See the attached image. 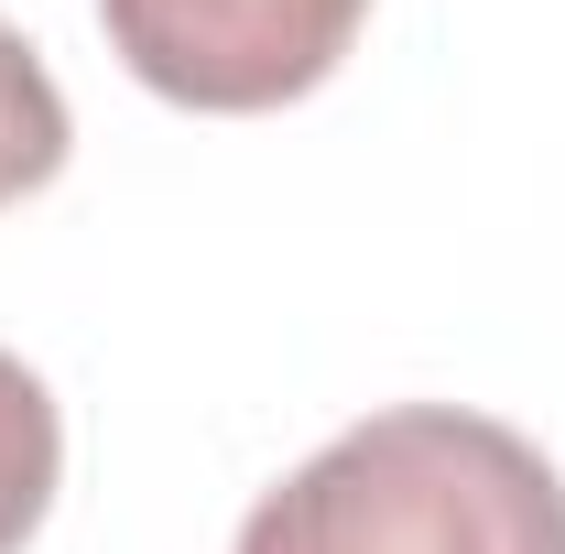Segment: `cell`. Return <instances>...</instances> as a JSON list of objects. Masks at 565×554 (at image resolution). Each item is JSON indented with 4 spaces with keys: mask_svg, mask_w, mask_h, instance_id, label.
Here are the masks:
<instances>
[{
    "mask_svg": "<svg viewBox=\"0 0 565 554\" xmlns=\"http://www.w3.org/2000/svg\"><path fill=\"white\" fill-rule=\"evenodd\" d=\"M239 554H565V479L490 414L392 403L262 489Z\"/></svg>",
    "mask_w": 565,
    "mask_h": 554,
    "instance_id": "6da1fadb",
    "label": "cell"
},
{
    "mask_svg": "<svg viewBox=\"0 0 565 554\" xmlns=\"http://www.w3.org/2000/svg\"><path fill=\"white\" fill-rule=\"evenodd\" d=\"M98 22H109V55L152 98L250 120L338 76L370 0H98Z\"/></svg>",
    "mask_w": 565,
    "mask_h": 554,
    "instance_id": "7a4b0ae2",
    "label": "cell"
},
{
    "mask_svg": "<svg viewBox=\"0 0 565 554\" xmlns=\"http://www.w3.org/2000/svg\"><path fill=\"white\" fill-rule=\"evenodd\" d=\"M55 479H66V424H55V392L0 348V554L33 544V522L55 511Z\"/></svg>",
    "mask_w": 565,
    "mask_h": 554,
    "instance_id": "3957f363",
    "label": "cell"
},
{
    "mask_svg": "<svg viewBox=\"0 0 565 554\" xmlns=\"http://www.w3.org/2000/svg\"><path fill=\"white\" fill-rule=\"evenodd\" d=\"M66 87L44 76V55L0 22V207H22L33 185L66 174Z\"/></svg>",
    "mask_w": 565,
    "mask_h": 554,
    "instance_id": "277c9868",
    "label": "cell"
}]
</instances>
